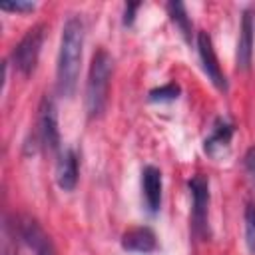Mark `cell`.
<instances>
[{"label":"cell","instance_id":"1","mask_svg":"<svg viewBox=\"0 0 255 255\" xmlns=\"http://www.w3.org/2000/svg\"><path fill=\"white\" fill-rule=\"evenodd\" d=\"M82 50H84V22L78 16H70L62 28L58 66H56V88L62 98H72L76 94Z\"/></svg>","mask_w":255,"mask_h":255},{"label":"cell","instance_id":"2","mask_svg":"<svg viewBox=\"0 0 255 255\" xmlns=\"http://www.w3.org/2000/svg\"><path fill=\"white\" fill-rule=\"evenodd\" d=\"M114 60L104 50L98 48L90 62L88 82H86V112L88 118H100L108 104L110 94V80H112Z\"/></svg>","mask_w":255,"mask_h":255},{"label":"cell","instance_id":"3","mask_svg":"<svg viewBox=\"0 0 255 255\" xmlns=\"http://www.w3.org/2000/svg\"><path fill=\"white\" fill-rule=\"evenodd\" d=\"M44 36H46V28L42 24L30 28L22 40L16 44V48L12 50V66L14 70H18L22 76H30L36 66H38V58H40V52H42V44H44Z\"/></svg>","mask_w":255,"mask_h":255},{"label":"cell","instance_id":"4","mask_svg":"<svg viewBox=\"0 0 255 255\" xmlns=\"http://www.w3.org/2000/svg\"><path fill=\"white\" fill-rule=\"evenodd\" d=\"M191 191V225L193 233L201 239L209 237V181L203 175H193L189 181Z\"/></svg>","mask_w":255,"mask_h":255},{"label":"cell","instance_id":"5","mask_svg":"<svg viewBox=\"0 0 255 255\" xmlns=\"http://www.w3.org/2000/svg\"><path fill=\"white\" fill-rule=\"evenodd\" d=\"M14 235L28 249H32L34 255H56V247H54L50 235L30 215H20L14 219Z\"/></svg>","mask_w":255,"mask_h":255},{"label":"cell","instance_id":"6","mask_svg":"<svg viewBox=\"0 0 255 255\" xmlns=\"http://www.w3.org/2000/svg\"><path fill=\"white\" fill-rule=\"evenodd\" d=\"M38 133H40V141L42 145L52 151L58 153L60 151V129H58V110H56V102L52 96H44L40 102V110H38Z\"/></svg>","mask_w":255,"mask_h":255},{"label":"cell","instance_id":"7","mask_svg":"<svg viewBox=\"0 0 255 255\" xmlns=\"http://www.w3.org/2000/svg\"><path fill=\"white\" fill-rule=\"evenodd\" d=\"M197 52H199V60H201L203 72L207 74V78L211 80V84H213L217 90L225 92V90H227V78H225V74L221 72L217 54H215V50H213L211 36H209L207 32H197Z\"/></svg>","mask_w":255,"mask_h":255},{"label":"cell","instance_id":"8","mask_svg":"<svg viewBox=\"0 0 255 255\" xmlns=\"http://www.w3.org/2000/svg\"><path fill=\"white\" fill-rule=\"evenodd\" d=\"M161 171L155 165H145L141 169V197L147 213L155 215L161 205Z\"/></svg>","mask_w":255,"mask_h":255},{"label":"cell","instance_id":"9","mask_svg":"<svg viewBox=\"0 0 255 255\" xmlns=\"http://www.w3.org/2000/svg\"><path fill=\"white\" fill-rule=\"evenodd\" d=\"M122 247L129 253H153L157 249V237L151 227H131L122 235Z\"/></svg>","mask_w":255,"mask_h":255},{"label":"cell","instance_id":"10","mask_svg":"<svg viewBox=\"0 0 255 255\" xmlns=\"http://www.w3.org/2000/svg\"><path fill=\"white\" fill-rule=\"evenodd\" d=\"M253 12L247 8L241 16V28H239V40H237V68L247 70L251 66L253 58Z\"/></svg>","mask_w":255,"mask_h":255},{"label":"cell","instance_id":"11","mask_svg":"<svg viewBox=\"0 0 255 255\" xmlns=\"http://www.w3.org/2000/svg\"><path fill=\"white\" fill-rule=\"evenodd\" d=\"M78 175H80V159L76 149L68 147L60 153V161H58V169H56V181L64 191H72L78 183Z\"/></svg>","mask_w":255,"mask_h":255},{"label":"cell","instance_id":"12","mask_svg":"<svg viewBox=\"0 0 255 255\" xmlns=\"http://www.w3.org/2000/svg\"><path fill=\"white\" fill-rule=\"evenodd\" d=\"M231 137H233V124H229L227 120L219 118L213 124L211 133L203 141V151L207 155H211V157H217L219 153L227 151V147L231 143Z\"/></svg>","mask_w":255,"mask_h":255},{"label":"cell","instance_id":"13","mask_svg":"<svg viewBox=\"0 0 255 255\" xmlns=\"http://www.w3.org/2000/svg\"><path fill=\"white\" fill-rule=\"evenodd\" d=\"M167 12H169V18L171 22L177 26V30L181 32V36L185 40H191V20L187 16V10H185V4L183 2H169L167 4Z\"/></svg>","mask_w":255,"mask_h":255},{"label":"cell","instance_id":"14","mask_svg":"<svg viewBox=\"0 0 255 255\" xmlns=\"http://www.w3.org/2000/svg\"><path fill=\"white\" fill-rule=\"evenodd\" d=\"M179 94H181V88H179L175 82H169V84H163V86H159V88L149 90L147 100H149V102H159V104H163V102H173V100H177Z\"/></svg>","mask_w":255,"mask_h":255},{"label":"cell","instance_id":"15","mask_svg":"<svg viewBox=\"0 0 255 255\" xmlns=\"http://www.w3.org/2000/svg\"><path fill=\"white\" fill-rule=\"evenodd\" d=\"M245 245L251 255H255V203H247L245 213Z\"/></svg>","mask_w":255,"mask_h":255},{"label":"cell","instance_id":"16","mask_svg":"<svg viewBox=\"0 0 255 255\" xmlns=\"http://www.w3.org/2000/svg\"><path fill=\"white\" fill-rule=\"evenodd\" d=\"M243 169L249 177V181L255 185V145H251L243 155Z\"/></svg>","mask_w":255,"mask_h":255},{"label":"cell","instance_id":"17","mask_svg":"<svg viewBox=\"0 0 255 255\" xmlns=\"http://www.w3.org/2000/svg\"><path fill=\"white\" fill-rule=\"evenodd\" d=\"M36 8L34 2H2L0 4V10H6V12H32Z\"/></svg>","mask_w":255,"mask_h":255},{"label":"cell","instance_id":"18","mask_svg":"<svg viewBox=\"0 0 255 255\" xmlns=\"http://www.w3.org/2000/svg\"><path fill=\"white\" fill-rule=\"evenodd\" d=\"M139 8V2H129V4H126V10H124V26H131L133 24V14H135V10Z\"/></svg>","mask_w":255,"mask_h":255}]
</instances>
